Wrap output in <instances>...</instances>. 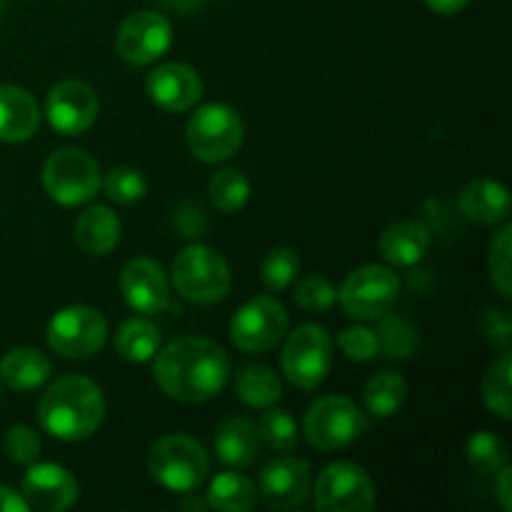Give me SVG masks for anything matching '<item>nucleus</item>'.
Returning <instances> with one entry per match:
<instances>
[{
	"instance_id": "obj_1",
	"label": "nucleus",
	"mask_w": 512,
	"mask_h": 512,
	"mask_svg": "<svg viewBox=\"0 0 512 512\" xmlns=\"http://www.w3.org/2000/svg\"><path fill=\"white\" fill-rule=\"evenodd\" d=\"M155 383L178 403H205L223 393L230 360L223 345L208 338H180L155 353Z\"/></svg>"
},
{
	"instance_id": "obj_2",
	"label": "nucleus",
	"mask_w": 512,
	"mask_h": 512,
	"mask_svg": "<svg viewBox=\"0 0 512 512\" xmlns=\"http://www.w3.org/2000/svg\"><path fill=\"white\" fill-rule=\"evenodd\" d=\"M105 418V398L85 375L53 380L38 403V423L63 443H78L98 433Z\"/></svg>"
},
{
	"instance_id": "obj_3",
	"label": "nucleus",
	"mask_w": 512,
	"mask_h": 512,
	"mask_svg": "<svg viewBox=\"0 0 512 512\" xmlns=\"http://www.w3.org/2000/svg\"><path fill=\"white\" fill-rule=\"evenodd\" d=\"M173 285L190 303L213 305L230 293L233 275L218 250L188 245L173 260Z\"/></svg>"
},
{
	"instance_id": "obj_4",
	"label": "nucleus",
	"mask_w": 512,
	"mask_h": 512,
	"mask_svg": "<svg viewBox=\"0 0 512 512\" xmlns=\"http://www.w3.org/2000/svg\"><path fill=\"white\" fill-rule=\"evenodd\" d=\"M243 120L225 103H208L193 113L185 125V143L203 163H223L243 145Z\"/></svg>"
},
{
	"instance_id": "obj_5",
	"label": "nucleus",
	"mask_w": 512,
	"mask_h": 512,
	"mask_svg": "<svg viewBox=\"0 0 512 512\" xmlns=\"http://www.w3.org/2000/svg\"><path fill=\"white\" fill-rule=\"evenodd\" d=\"M210 460L203 445L188 435H165L150 448L148 473L173 493H190L208 478Z\"/></svg>"
},
{
	"instance_id": "obj_6",
	"label": "nucleus",
	"mask_w": 512,
	"mask_h": 512,
	"mask_svg": "<svg viewBox=\"0 0 512 512\" xmlns=\"http://www.w3.org/2000/svg\"><path fill=\"white\" fill-rule=\"evenodd\" d=\"M368 428V420L358 405L343 395H328L315 400L303 420V435L308 445L320 453H333L355 443Z\"/></svg>"
},
{
	"instance_id": "obj_7",
	"label": "nucleus",
	"mask_w": 512,
	"mask_h": 512,
	"mask_svg": "<svg viewBox=\"0 0 512 512\" xmlns=\"http://www.w3.org/2000/svg\"><path fill=\"white\" fill-rule=\"evenodd\" d=\"M100 180L98 163L80 148L55 150L43 165L45 193L65 208L90 203L100 190Z\"/></svg>"
},
{
	"instance_id": "obj_8",
	"label": "nucleus",
	"mask_w": 512,
	"mask_h": 512,
	"mask_svg": "<svg viewBox=\"0 0 512 512\" xmlns=\"http://www.w3.org/2000/svg\"><path fill=\"white\" fill-rule=\"evenodd\" d=\"M283 373L295 388L313 390L328 378L333 368V340L323 325H300L285 340L280 355Z\"/></svg>"
},
{
	"instance_id": "obj_9",
	"label": "nucleus",
	"mask_w": 512,
	"mask_h": 512,
	"mask_svg": "<svg viewBox=\"0 0 512 512\" xmlns=\"http://www.w3.org/2000/svg\"><path fill=\"white\" fill-rule=\"evenodd\" d=\"M400 295V278L383 265H363L343 280L338 300L350 318L378 320L393 310Z\"/></svg>"
},
{
	"instance_id": "obj_10",
	"label": "nucleus",
	"mask_w": 512,
	"mask_h": 512,
	"mask_svg": "<svg viewBox=\"0 0 512 512\" xmlns=\"http://www.w3.org/2000/svg\"><path fill=\"white\" fill-rule=\"evenodd\" d=\"M108 340V323L103 313L88 305H68L48 323V345L53 353L68 360H85L100 353Z\"/></svg>"
},
{
	"instance_id": "obj_11",
	"label": "nucleus",
	"mask_w": 512,
	"mask_h": 512,
	"mask_svg": "<svg viewBox=\"0 0 512 512\" xmlns=\"http://www.w3.org/2000/svg\"><path fill=\"white\" fill-rule=\"evenodd\" d=\"M288 333V313L273 295L248 300L230 320V340L243 353H268Z\"/></svg>"
},
{
	"instance_id": "obj_12",
	"label": "nucleus",
	"mask_w": 512,
	"mask_h": 512,
	"mask_svg": "<svg viewBox=\"0 0 512 512\" xmlns=\"http://www.w3.org/2000/svg\"><path fill=\"white\" fill-rule=\"evenodd\" d=\"M375 500L373 478L348 460L328 465L315 483V508L320 512H368Z\"/></svg>"
},
{
	"instance_id": "obj_13",
	"label": "nucleus",
	"mask_w": 512,
	"mask_h": 512,
	"mask_svg": "<svg viewBox=\"0 0 512 512\" xmlns=\"http://www.w3.org/2000/svg\"><path fill=\"white\" fill-rule=\"evenodd\" d=\"M173 43V28L168 18L153 10H138L128 15L115 35V50L128 65H150L163 58L165 50Z\"/></svg>"
},
{
	"instance_id": "obj_14",
	"label": "nucleus",
	"mask_w": 512,
	"mask_h": 512,
	"mask_svg": "<svg viewBox=\"0 0 512 512\" xmlns=\"http://www.w3.org/2000/svg\"><path fill=\"white\" fill-rule=\"evenodd\" d=\"M45 115L55 133L83 135L98 118V95L83 80H63L48 93Z\"/></svg>"
},
{
	"instance_id": "obj_15",
	"label": "nucleus",
	"mask_w": 512,
	"mask_h": 512,
	"mask_svg": "<svg viewBox=\"0 0 512 512\" xmlns=\"http://www.w3.org/2000/svg\"><path fill=\"white\" fill-rule=\"evenodd\" d=\"M260 495L270 510H300L310 498L308 460L283 458L270 460L260 473Z\"/></svg>"
},
{
	"instance_id": "obj_16",
	"label": "nucleus",
	"mask_w": 512,
	"mask_h": 512,
	"mask_svg": "<svg viewBox=\"0 0 512 512\" xmlns=\"http://www.w3.org/2000/svg\"><path fill=\"white\" fill-rule=\"evenodd\" d=\"M120 293L125 303L143 315H158L170 305V280L160 263L133 258L120 273Z\"/></svg>"
},
{
	"instance_id": "obj_17",
	"label": "nucleus",
	"mask_w": 512,
	"mask_h": 512,
	"mask_svg": "<svg viewBox=\"0 0 512 512\" xmlns=\"http://www.w3.org/2000/svg\"><path fill=\"white\" fill-rule=\"evenodd\" d=\"M23 498L30 508L43 512H63L78 500V480L55 463H30L23 478Z\"/></svg>"
},
{
	"instance_id": "obj_18",
	"label": "nucleus",
	"mask_w": 512,
	"mask_h": 512,
	"mask_svg": "<svg viewBox=\"0 0 512 512\" xmlns=\"http://www.w3.org/2000/svg\"><path fill=\"white\" fill-rule=\"evenodd\" d=\"M150 100L170 113L190 110L203 95V80L198 70L185 63H165L155 68L145 80Z\"/></svg>"
},
{
	"instance_id": "obj_19",
	"label": "nucleus",
	"mask_w": 512,
	"mask_h": 512,
	"mask_svg": "<svg viewBox=\"0 0 512 512\" xmlns=\"http://www.w3.org/2000/svg\"><path fill=\"white\" fill-rule=\"evenodd\" d=\"M430 243H433V235H430L428 225L408 218L383 230L378 250L385 263L395 265V268H413L425 258Z\"/></svg>"
},
{
	"instance_id": "obj_20",
	"label": "nucleus",
	"mask_w": 512,
	"mask_h": 512,
	"mask_svg": "<svg viewBox=\"0 0 512 512\" xmlns=\"http://www.w3.org/2000/svg\"><path fill=\"white\" fill-rule=\"evenodd\" d=\"M40 110L33 95L20 85H0V140L25 143L38 133Z\"/></svg>"
},
{
	"instance_id": "obj_21",
	"label": "nucleus",
	"mask_w": 512,
	"mask_h": 512,
	"mask_svg": "<svg viewBox=\"0 0 512 512\" xmlns=\"http://www.w3.org/2000/svg\"><path fill=\"white\" fill-rule=\"evenodd\" d=\"M458 203L465 218L478 225L503 223L510 215L508 188L488 178L473 180V183L465 185L458 195Z\"/></svg>"
},
{
	"instance_id": "obj_22",
	"label": "nucleus",
	"mask_w": 512,
	"mask_h": 512,
	"mask_svg": "<svg viewBox=\"0 0 512 512\" xmlns=\"http://www.w3.org/2000/svg\"><path fill=\"white\" fill-rule=\"evenodd\" d=\"M53 375V365L40 350L35 348H13L0 360V378L15 393H30L43 388Z\"/></svg>"
},
{
	"instance_id": "obj_23",
	"label": "nucleus",
	"mask_w": 512,
	"mask_h": 512,
	"mask_svg": "<svg viewBox=\"0 0 512 512\" xmlns=\"http://www.w3.org/2000/svg\"><path fill=\"white\" fill-rule=\"evenodd\" d=\"M215 453L218 460L233 468H245L260 453V435L253 420L228 418L215 433Z\"/></svg>"
},
{
	"instance_id": "obj_24",
	"label": "nucleus",
	"mask_w": 512,
	"mask_h": 512,
	"mask_svg": "<svg viewBox=\"0 0 512 512\" xmlns=\"http://www.w3.org/2000/svg\"><path fill=\"white\" fill-rule=\"evenodd\" d=\"M75 240L90 255H108L120 240V220L105 205H90L75 223Z\"/></svg>"
},
{
	"instance_id": "obj_25",
	"label": "nucleus",
	"mask_w": 512,
	"mask_h": 512,
	"mask_svg": "<svg viewBox=\"0 0 512 512\" xmlns=\"http://www.w3.org/2000/svg\"><path fill=\"white\" fill-rule=\"evenodd\" d=\"M160 333L158 325L148 318H130L115 333V350L128 363H148L160 350Z\"/></svg>"
},
{
	"instance_id": "obj_26",
	"label": "nucleus",
	"mask_w": 512,
	"mask_h": 512,
	"mask_svg": "<svg viewBox=\"0 0 512 512\" xmlns=\"http://www.w3.org/2000/svg\"><path fill=\"white\" fill-rule=\"evenodd\" d=\"M208 508L220 512H248L258 503V490L253 480L240 473H220L210 480L208 493H205Z\"/></svg>"
},
{
	"instance_id": "obj_27",
	"label": "nucleus",
	"mask_w": 512,
	"mask_h": 512,
	"mask_svg": "<svg viewBox=\"0 0 512 512\" xmlns=\"http://www.w3.org/2000/svg\"><path fill=\"white\" fill-rule=\"evenodd\" d=\"M235 393L248 408H273L283 398V380L268 365H248L235 380Z\"/></svg>"
},
{
	"instance_id": "obj_28",
	"label": "nucleus",
	"mask_w": 512,
	"mask_h": 512,
	"mask_svg": "<svg viewBox=\"0 0 512 512\" xmlns=\"http://www.w3.org/2000/svg\"><path fill=\"white\" fill-rule=\"evenodd\" d=\"M405 398H408V383L403 375L390 373V370H380L378 375L365 383L363 403L373 418H393L400 408H403Z\"/></svg>"
},
{
	"instance_id": "obj_29",
	"label": "nucleus",
	"mask_w": 512,
	"mask_h": 512,
	"mask_svg": "<svg viewBox=\"0 0 512 512\" xmlns=\"http://www.w3.org/2000/svg\"><path fill=\"white\" fill-rule=\"evenodd\" d=\"M510 373H512V355L505 350L498 360L488 368L483 378V400L490 413L498 415L500 420L512 418V393H510Z\"/></svg>"
},
{
	"instance_id": "obj_30",
	"label": "nucleus",
	"mask_w": 512,
	"mask_h": 512,
	"mask_svg": "<svg viewBox=\"0 0 512 512\" xmlns=\"http://www.w3.org/2000/svg\"><path fill=\"white\" fill-rule=\"evenodd\" d=\"M208 193L220 213H238V210L248 205L250 180L245 178L243 170L223 168L210 178Z\"/></svg>"
},
{
	"instance_id": "obj_31",
	"label": "nucleus",
	"mask_w": 512,
	"mask_h": 512,
	"mask_svg": "<svg viewBox=\"0 0 512 512\" xmlns=\"http://www.w3.org/2000/svg\"><path fill=\"white\" fill-rule=\"evenodd\" d=\"M465 458L473 465L475 473L480 475H495L508 465V448H505L503 438L488 430L470 435L465 443Z\"/></svg>"
},
{
	"instance_id": "obj_32",
	"label": "nucleus",
	"mask_w": 512,
	"mask_h": 512,
	"mask_svg": "<svg viewBox=\"0 0 512 512\" xmlns=\"http://www.w3.org/2000/svg\"><path fill=\"white\" fill-rule=\"evenodd\" d=\"M378 348L383 350L385 358L405 360L418 350V330L403 315H390L378 328Z\"/></svg>"
},
{
	"instance_id": "obj_33",
	"label": "nucleus",
	"mask_w": 512,
	"mask_h": 512,
	"mask_svg": "<svg viewBox=\"0 0 512 512\" xmlns=\"http://www.w3.org/2000/svg\"><path fill=\"white\" fill-rule=\"evenodd\" d=\"M258 435L260 443H265L268 448L278 450V453H293L298 448V423L290 413L280 408H265V413L258 420Z\"/></svg>"
},
{
	"instance_id": "obj_34",
	"label": "nucleus",
	"mask_w": 512,
	"mask_h": 512,
	"mask_svg": "<svg viewBox=\"0 0 512 512\" xmlns=\"http://www.w3.org/2000/svg\"><path fill=\"white\" fill-rule=\"evenodd\" d=\"M100 188L115 205H135L148 193V183L135 168H115L100 180Z\"/></svg>"
},
{
	"instance_id": "obj_35",
	"label": "nucleus",
	"mask_w": 512,
	"mask_h": 512,
	"mask_svg": "<svg viewBox=\"0 0 512 512\" xmlns=\"http://www.w3.org/2000/svg\"><path fill=\"white\" fill-rule=\"evenodd\" d=\"M300 273V258L295 250L290 248H273L263 260V268H260V278L263 285L270 293H280V290L288 288Z\"/></svg>"
},
{
	"instance_id": "obj_36",
	"label": "nucleus",
	"mask_w": 512,
	"mask_h": 512,
	"mask_svg": "<svg viewBox=\"0 0 512 512\" xmlns=\"http://www.w3.org/2000/svg\"><path fill=\"white\" fill-rule=\"evenodd\" d=\"M510 250H512V228L503 225L490 243V280L503 298L512 295V273H510Z\"/></svg>"
},
{
	"instance_id": "obj_37",
	"label": "nucleus",
	"mask_w": 512,
	"mask_h": 512,
	"mask_svg": "<svg viewBox=\"0 0 512 512\" xmlns=\"http://www.w3.org/2000/svg\"><path fill=\"white\" fill-rule=\"evenodd\" d=\"M295 300H298V305L303 310L323 313V310H328L338 300V288L325 275L313 273L295 285Z\"/></svg>"
},
{
	"instance_id": "obj_38",
	"label": "nucleus",
	"mask_w": 512,
	"mask_h": 512,
	"mask_svg": "<svg viewBox=\"0 0 512 512\" xmlns=\"http://www.w3.org/2000/svg\"><path fill=\"white\" fill-rule=\"evenodd\" d=\"M3 448L13 463L30 465L40 455V435L33 428H28V425H13L8 435H5Z\"/></svg>"
},
{
	"instance_id": "obj_39",
	"label": "nucleus",
	"mask_w": 512,
	"mask_h": 512,
	"mask_svg": "<svg viewBox=\"0 0 512 512\" xmlns=\"http://www.w3.org/2000/svg\"><path fill=\"white\" fill-rule=\"evenodd\" d=\"M338 348L355 363H368L380 353L378 335L368 328H348L338 335Z\"/></svg>"
},
{
	"instance_id": "obj_40",
	"label": "nucleus",
	"mask_w": 512,
	"mask_h": 512,
	"mask_svg": "<svg viewBox=\"0 0 512 512\" xmlns=\"http://www.w3.org/2000/svg\"><path fill=\"white\" fill-rule=\"evenodd\" d=\"M480 330H483V335L495 345V348H500L503 353L505 350H510L512 323L505 310H498V308L485 310L483 318H480Z\"/></svg>"
},
{
	"instance_id": "obj_41",
	"label": "nucleus",
	"mask_w": 512,
	"mask_h": 512,
	"mask_svg": "<svg viewBox=\"0 0 512 512\" xmlns=\"http://www.w3.org/2000/svg\"><path fill=\"white\" fill-rule=\"evenodd\" d=\"M498 483H495V498H498L500 508L505 512L512 510V490H510V478H512V468L505 465L503 470H498Z\"/></svg>"
},
{
	"instance_id": "obj_42",
	"label": "nucleus",
	"mask_w": 512,
	"mask_h": 512,
	"mask_svg": "<svg viewBox=\"0 0 512 512\" xmlns=\"http://www.w3.org/2000/svg\"><path fill=\"white\" fill-rule=\"evenodd\" d=\"M28 500L10 488H0V512H28Z\"/></svg>"
},
{
	"instance_id": "obj_43",
	"label": "nucleus",
	"mask_w": 512,
	"mask_h": 512,
	"mask_svg": "<svg viewBox=\"0 0 512 512\" xmlns=\"http://www.w3.org/2000/svg\"><path fill=\"white\" fill-rule=\"evenodd\" d=\"M468 3L470 0H425V5L438 15H455L460 13Z\"/></svg>"
},
{
	"instance_id": "obj_44",
	"label": "nucleus",
	"mask_w": 512,
	"mask_h": 512,
	"mask_svg": "<svg viewBox=\"0 0 512 512\" xmlns=\"http://www.w3.org/2000/svg\"><path fill=\"white\" fill-rule=\"evenodd\" d=\"M160 5L178 15H190L205 5V0H160Z\"/></svg>"
},
{
	"instance_id": "obj_45",
	"label": "nucleus",
	"mask_w": 512,
	"mask_h": 512,
	"mask_svg": "<svg viewBox=\"0 0 512 512\" xmlns=\"http://www.w3.org/2000/svg\"><path fill=\"white\" fill-rule=\"evenodd\" d=\"M180 508H183V510H190V508L203 510V508H208V503H200V500H183V503H180Z\"/></svg>"
},
{
	"instance_id": "obj_46",
	"label": "nucleus",
	"mask_w": 512,
	"mask_h": 512,
	"mask_svg": "<svg viewBox=\"0 0 512 512\" xmlns=\"http://www.w3.org/2000/svg\"><path fill=\"white\" fill-rule=\"evenodd\" d=\"M0 8H3V0H0Z\"/></svg>"
}]
</instances>
